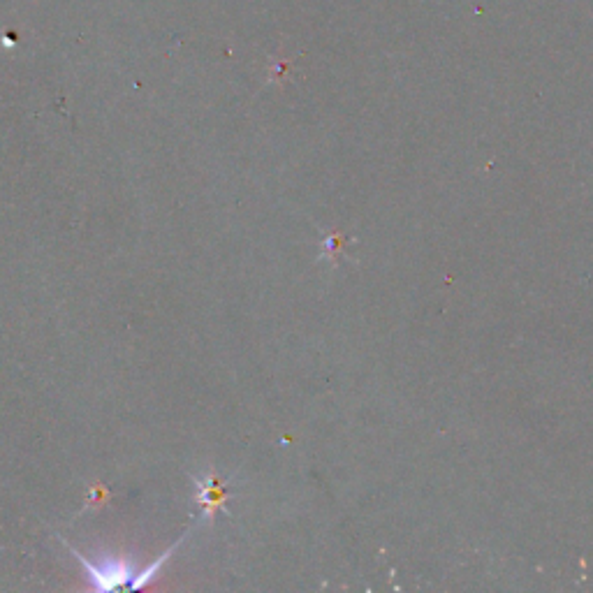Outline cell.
Wrapping results in <instances>:
<instances>
[{
  "mask_svg": "<svg viewBox=\"0 0 593 593\" xmlns=\"http://www.w3.org/2000/svg\"><path fill=\"white\" fill-rule=\"evenodd\" d=\"M70 547V545H68ZM179 547L172 545L167 552L160 556L158 561H153L149 568H135L130 559H121V556H86L79 552V549L70 547V552L77 556L79 563L86 568V575H89V580L95 589H119V587H130V589H139L144 587V584H149L153 577L158 575L160 566H163L165 561H170V556L174 549Z\"/></svg>",
  "mask_w": 593,
  "mask_h": 593,
  "instance_id": "6da1fadb",
  "label": "cell"
}]
</instances>
